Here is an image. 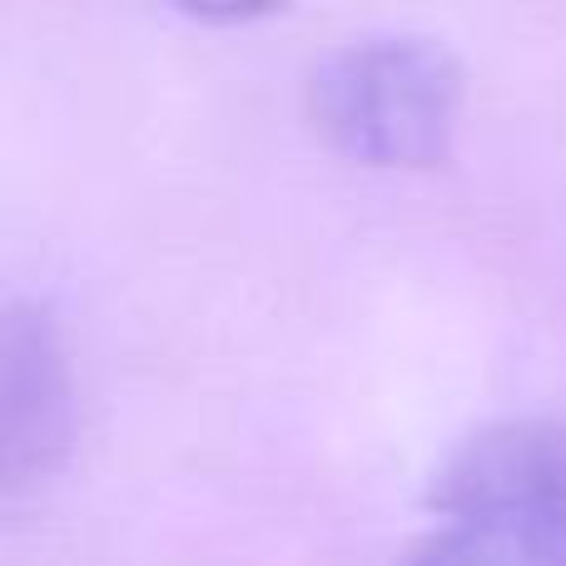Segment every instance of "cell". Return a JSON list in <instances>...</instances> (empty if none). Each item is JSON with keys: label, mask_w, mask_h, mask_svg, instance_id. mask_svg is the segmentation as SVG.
Returning a JSON list of instances; mask_svg holds the SVG:
<instances>
[{"label": "cell", "mask_w": 566, "mask_h": 566, "mask_svg": "<svg viewBox=\"0 0 566 566\" xmlns=\"http://www.w3.org/2000/svg\"><path fill=\"white\" fill-rule=\"evenodd\" d=\"M402 566H566V418L472 432L442 462Z\"/></svg>", "instance_id": "6da1fadb"}, {"label": "cell", "mask_w": 566, "mask_h": 566, "mask_svg": "<svg viewBox=\"0 0 566 566\" xmlns=\"http://www.w3.org/2000/svg\"><path fill=\"white\" fill-rule=\"evenodd\" d=\"M308 115L338 155L373 169H422L448 155L462 115V65L408 30L343 40L313 65Z\"/></svg>", "instance_id": "7a4b0ae2"}, {"label": "cell", "mask_w": 566, "mask_h": 566, "mask_svg": "<svg viewBox=\"0 0 566 566\" xmlns=\"http://www.w3.org/2000/svg\"><path fill=\"white\" fill-rule=\"evenodd\" d=\"M75 388L70 358L45 308H6L0 323V482L20 497L55 472L70 448Z\"/></svg>", "instance_id": "3957f363"}]
</instances>
